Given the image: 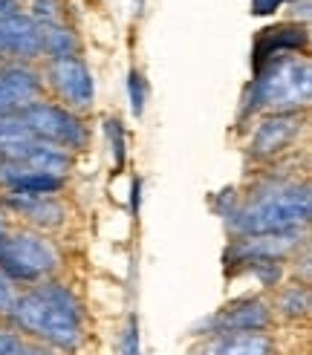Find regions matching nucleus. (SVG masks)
<instances>
[{
  "label": "nucleus",
  "instance_id": "nucleus-26",
  "mask_svg": "<svg viewBox=\"0 0 312 355\" xmlns=\"http://www.w3.org/2000/svg\"><path fill=\"white\" fill-rule=\"evenodd\" d=\"M12 12H21V6H17V0H0V17H6Z\"/></svg>",
  "mask_w": 312,
  "mask_h": 355
},
{
  "label": "nucleus",
  "instance_id": "nucleus-22",
  "mask_svg": "<svg viewBox=\"0 0 312 355\" xmlns=\"http://www.w3.org/2000/svg\"><path fill=\"white\" fill-rule=\"evenodd\" d=\"M29 17L38 21V24H64L58 0H32V15Z\"/></svg>",
  "mask_w": 312,
  "mask_h": 355
},
{
  "label": "nucleus",
  "instance_id": "nucleus-15",
  "mask_svg": "<svg viewBox=\"0 0 312 355\" xmlns=\"http://www.w3.org/2000/svg\"><path fill=\"white\" fill-rule=\"evenodd\" d=\"M272 315L284 318V321H306V315H309V286H306V280H295V283H286V286H277Z\"/></svg>",
  "mask_w": 312,
  "mask_h": 355
},
{
  "label": "nucleus",
  "instance_id": "nucleus-10",
  "mask_svg": "<svg viewBox=\"0 0 312 355\" xmlns=\"http://www.w3.org/2000/svg\"><path fill=\"white\" fill-rule=\"evenodd\" d=\"M304 130V113H266L260 116L252 139H249V156L257 162L275 159L277 153H284L295 139Z\"/></svg>",
  "mask_w": 312,
  "mask_h": 355
},
{
  "label": "nucleus",
  "instance_id": "nucleus-16",
  "mask_svg": "<svg viewBox=\"0 0 312 355\" xmlns=\"http://www.w3.org/2000/svg\"><path fill=\"white\" fill-rule=\"evenodd\" d=\"M38 26H41V46H44L46 61L78 55V41L67 29V24H38Z\"/></svg>",
  "mask_w": 312,
  "mask_h": 355
},
{
  "label": "nucleus",
  "instance_id": "nucleus-2",
  "mask_svg": "<svg viewBox=\"0 0 312 355\" xmlns=\"http://www.w3.org/2000/svg\"><path fill=\"white\" fill-rule=\"evenodd\" d=\"M312 214V197L306 182L295 180H269L257 182L243 200L225 214V225L234 237L246 234H292L304 232Z\"/></svg>",
  "mask_w": 312,
  "mask_h": 355
},
{
  "label": "nucleus",
  "instance_id": "nucleus-18",
  "mask_svg": "<svg viewBox=\"0 0 312 355\" xmlns=\"http://www.w3.org/2000/svg\"><path fill=\"white\" fill-rule=\"evenodd\" d=\"M234 272L252 275L263 289H277L284 283V263L281 260H252V263H243Z\"/></svg>",
  "mask_w": 312,
  "mask_h": 355
},
{
  "label": "nucleus",
  "instance_id": "nucleus-17",
  "mask_svg": "<svg viewBox=\"0 0 312 355\" xmlns=\"http://www.w3.org/2000/svg\"><path fill=\"white\" fill-rule=\"evenodd\" d=\"M0 355H55L41 341L29 338L26 332L15 329L9 321H0Z\"/></svg>",
  "mask_w": 312,
  "mask_h": 355
},
{
  "label": "nucleus",
  "instance_id": "nucleus-4",
  "mask_svg": "<svg viewBox=\"0 0 312 355\" xmlns=\"http://www.w3.org/2000/svg\"><path fill=\"white\" fill-rule=\"evenodd\" d=\"M61 269V252L44 232L35 228H9L0 240V272L17 286H35L55 277Z\"/></svg>",
  "mask_w": 312,
  "mask_h": 355
},
{
  "label": "nucleus",
  "instance_id": "nucleus-23",
  "mask_svg": "<svg viewBox=\"0 0 312 355\" xmlns=\"http://www.w3.org/2000/svg\"><path fill=\"white\" fill-rule=\"evenodd\" d=\"M17 295H21V286H17L15 280H9L3 272H0V321H6Z\"/></svg>",
  "mask_w": 312,
  "mask_h": 355
},
{
  "label": "nucleus",
  "instance_id": "nucleus-24",
  "mask_svg": "<svg viewBox=\"0 0 312 355\" xmlns=\"http://www.w3.org/2000/svg\"><path fill=\"white\" fill-rule=\"evenodd\" d=\"M289 0H252V15H275L277 9H284Z\"/></svg>",
  "mask_w": 312,
  "mask_h": 355
},
{
  "label": "nucleus",
  "instance_id": "nucleus-20",
  "mask_svg": "<svg viewBox=\"0 0 312 355\" xmlns=\"http://www.w3.org/2000/svg\"><path fill=\"white\" fill-rule=\"evenodd\" d=\"M104 130H107V139H110V153H113V165L116 171L125 165V156H128V141H125V128H121L119 119H107L104 121Z\"/></svg>",
  "mask_w": 312,
  "mask_h": 355
},
{
  "label": "nucleus",
  "instance_id": "nucleus-21",
  "mask_svg": "<svg viewBox=\"0 0 312 355\" xmlns=\"http://www.w3.org/2000/svg\"><path fill=\"white\" fill-rule=\"evenodd\" d=\"M119 352L121 355H142V338H139V318L136 315H130L125 329H121Z\"/></svg>",
  "mask_w": 312,
  "mask_h": 355
},
{
  "label": "nucleus",
  "instance_id": "nucleus-19",
  "mask_svg": "<svg viewBox=\"0 0 312 355\" xmlns=\"http://www.w3.org/2000/svg\"><path fill=\"white\" fill-rule=\"evenodd\" d=\"M128 101H130V113L136 119H142L145 104H148V84L139 69H130V76H128Z\"/></svg>",
  "mask_w": 312,
  "mask_h": 355
},
{
  "label": "nucleus",
  "instance_id": "nucleus-14",
  "mask_svg": "<svg viewBox=\"0 0 312 355\" xmlns=\"http://www.w3.org/2000/svg\"><path fill=\"white\" fill-rule=\"evenodd\" d=\"M277 347L269 332H217L200 338L191 355H275Z\"/></svg>",
  "mask_w": 312,
  "mask_h": 355
},
{
  "label": "nucleus",
  "instance_id": "nucleus-13",
  "mask_svg": "<svg viewBox=\"0 0 312 355\" xmlns=\"http://www.w3.org/2000/svg\"><path fill=\"white\" fill-rule=\"evenodd\" d=\"M309 44V35L304 24H284V26H272L263 29L254 41V52H252V67L260 69L263 64L284 58V55H298Z\"/></svg>",
  "mask_w": 312,
  "mask_h": 355
},
{
  "label": "nucleus",
  "instance_id": "nucleus-1",
  "mask_svg": "<svg viewBox=\"0 0 312 355\" xmlns=\"http://www.w3.org/2000/svg\"><path fill=\"white\" fill-rule=\"evenodd\" d=\"M6 321L55 355H76L87 341V312L81 297L55 277L17 295Z\"/></svg>",
  "mask_w": 312,
  "mask_h": 355
},
{
  "label": "nucleus",
  "instance_id": "nucleus-27",
  "mask_svg": "<svg viewBox=\"0 0 312 355\" xmlns=\"http://www.w3.org/2000/svg\"><path fill=\"white\" fill-rule=\"evenodd\" d=\"M9 232V223H6V211L0 208V240H3V234Z\"/></svg>",
  "mask_w": 312,
  "mask_h": 355
},
{
  "label": "nucleus",
  "instance_id": "nucleus-3",
  "mask_svg": "<svg viewBox=\"0 0 312 355\" xmlns=\"http://www.w3.org/2000/svg\"><path fill=\"white\" fill-rule=\"evenodd\" d=\"M312 98V64L304 55H284L254 69L240 104V119L266 113H304Z\"/></svg>",
  "mask_w": 312,
  "mask_h": 355
},
{
  "label": "nucleus",
  "instance_id": "nucleus-8",
  "mask_svg": "<svg viewBox=\"0 0 312 355\" xmlns=\"http://www.w3.org/2000/svg\"><path fill=\"white\" fill-rule=\"evenodd\" d=\"M304 232H292V234H246V237H234L225 248V272L240 269L243 263L252 260H286L301 248Z\"/></svg>",
  "mask_w": 312,
  "mask_h": 355
},
{
  "label": "nucleus",
  "instance_id": "nucleus-6",
  "mask_svg": "<svg viewBox=\"0 0 312 355\" xmlns=\"http://www.w3.org/2000/svg\"><path fill=\"white\" fill-rule=\"evenodd\" d=\"M44 84L52 90V96L58 98L61 107L73 110V113H84L93 107V98H96V81L93 73L78 55H69V58H49L46 61V73Z\"/></svg>",
  "mask_w": 312,
  "mask_h": 355
},
{
  "label": "nucleus",
  "instance_id": "nucleus-28",
  "mask_svg": "<svg viewBox=\"0 0 312 355\" xmlns=\"http://www.w3.org/2000/svg\"><path fill=\"white\" fill-rule=\"evenodd\" d=\"M133 3V12H142V6H145V0H130Z\"/></svg>",
  "mask_w": 312,
  "mask_h": 355
},
{
  "label": "nucleus",
  "instance_id": "nucleus-12",
  "mask_svg": "<svg viewBox=\"0 0 312 355\" xmlns=\"http://www.w3.org/2000/svg\"><path fill=\"white\" fill-rule=\"evenodd\" d=\"M0 55H12L15 61H35L44 58L41 46V26L24 12H12L0 17Z\"/></svg>",
  "mask_w": 312,
  "mask_h": 355
},
{
  "label": "nucleus",
  "instance_id": "nucleus-25",
  "mask_svg": "<svg viewBox=\"0 0 312 355\" xmlns=\"http://www.w3.org/2000/svg\"><path fill=\"white\" fill-rule=\"evenodd\" d=\"M139 202H142V180H133V188H130V211H133V217H139Z\"/></svg>",
  "mask_w": 312,
  "mask_h": 355
},
{
  "label": "nucleus",
  "instance_id": "nucleus-9",
  "mask_svg": "<svg viewBox=\"0 0 312 355\" xmlns=\"http://www.w3.org/2000/svg\"><path fill=\"white\" fill-rule=\"evenodd\" d=\"M44 98V76L26 61H0V119Z\"/></svg>",
  "mask_w": 312,
  "mask_h": 355
},
{
  "label": "nucleus",
  "instance_id": "nucleus-11",
  "mask_svg": "<svg viewBox=\"0 0 312 355\" xmlns=\"http://www.w3.org/2000/svg\"><path fill=\"white\" fill-rule=\"evenodd\" d=\"M0 208L6 217H21L35 232H52L67 223V208L58 197H38V193H0Z\"/></svg>",
  "mask_w": 312,
  "mask_h": 355
},
{
  "label": "nucleus",
  "instance_id": "nucleus-7",
  "mask_svg": "<svg viewBox=\"0 0 312 355\" xmlns=\"http://www.w3.org/2000/svg\"><path fill=\"white\" fill-rule=\"evenodd\" d=\"M272 324H275L272 304L266 297L249 295V297H237L223 309H217L214 315L202 318L194 327V335L197 338H208V335L217 332H269Z\"/></svg>",
  "mask_w": 312,
  "mask_h": 355
},
{
  "label": "nucleus",
  "instance_id": "nucleus-5",
  "mask_svg": "<svg viewBox=\"0 0 312 355\" xmlns=\"http://www.w3.org/2000/svg\"><path fill=\"white\" fill-rule=\"evenodd\" d=\"M21 116V121L26 124V128L49 141V145H58L64 150H84L87 148V124L81 121L78 113L61 107L58 101H35L29 104L26 110L17 113Z\"/></svg>",
  "mask_w": 312,
  "mask_h": 355
}]
</instances>
